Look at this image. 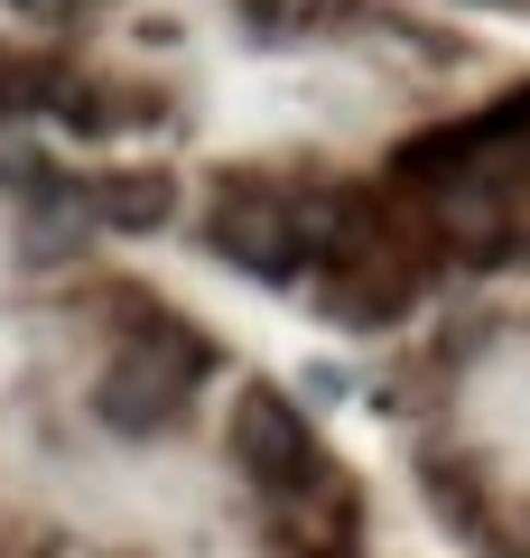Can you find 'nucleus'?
<instances>
[{
    "label": "nucleus",
    "instance_id": "1",
    "mask_svg": "<svg viewBox=\"0 0 530 558\" xmlns=\"http://www.w3.org/2000/svg\"><path fill=\"white\" fill-rule=\"evenodd\" d=\"M196 373H205V344L177 336V326H149L140 344L112 354V373H103V391H94L103 428H121V438H158V428H177Z\"/></svg>",
    "mask_w": 530,
    "mask_h": 558
},
{
    "label": "nucleus",
    "instance_id": "2",
    "mask_svg": "<svg viewBox=\"0 0 530 558\" xmlns=\"http://www.w3.org/2000/svg\"><path fill=\"white\" fill-rule=\"evenodd\" d=\"M233 465L252 484H270V494H308L316 484V428L298 418V400L289 391H242L233 400Z\"/></svg>",
    "mask_w": 530,
    "mask_h": 558
},
{
    "label": "nucleus",
    "instance_id": "3",
    "mask_svg": "<svg viewBox=\"0 0 530 558\" xmlns=\"http://www.w3.org/2000/svg\"><path fill=\"white\" fill-rule=\"evenodd\" d=\"M205 242H215V260H233L242 279H261V289H279V279H298V223H289V196H261V186H233V196L205 215Z\"/></svg>",
    "mask_w": 530,
    "mask_h": 558
},
{
    "label": "nucleus",
    "instance_id": "4",
    "mask_svg": "<svg viewBox=\"0 0 530 558\" xmlns=\"http://www.w3.org/2000/svg\"><path fill=\"white\" fill-rule=\"evenodd\" d=\"M410 307H419V270H410V260H392V252L326 270V317L335 326H400Z\"/></svg>",
    "mask_w": 530,
    "mask_h": 558
},
{
    "label": "nucleus",
    "instance_id": "5",
    "mask_svg": "<svg viewBox=\"0 0 530 558\" xmlns=\"http://www.w3.org/2000/svg\"><path fill=\"white\" fill-rule=\"evenodd\" d=\"M94 215L112 223V233H158V223L177 215L168 168H121V178H103V186H94Z\"/></svg>",
    "mask_w": 530,
    "mask_h": 558
},
{
    "label": "nucleus",
    "instance_id": "6",
    "mask_svg": "<svg viewBox=\"0 0 530 558\" xmlns=\"http://www.w3.org/2000/svg\"><path fill=\"white\" fill-rule=\"evenodd\" d=\"M20 10H28V20H57V10H65V0H20Z\"/></svg>",
    "mask_w": 530,
    "mask_h": 558
}]
</instances>
